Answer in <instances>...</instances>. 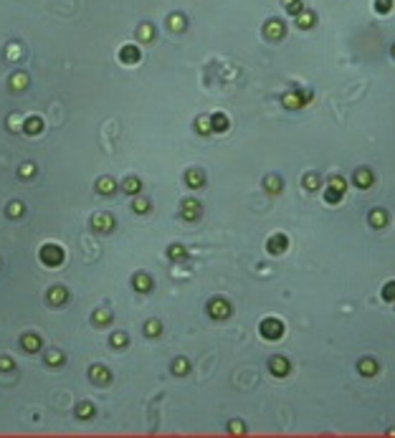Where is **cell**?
I'll return each mask as SVG.
<instances>
[{
  "label": "cell",
  "instance_id": "20",
  "mask_svg": "<svg viewBox=\"0 0 395 438\" xmlns=\"http://www.w3.org/2000/svg\"><path fill=\"white\" fill-rule=\"evenodd\" d=\"M185 183H188V188L198 190V188H203V185H205V175H203L200 170H188V175H185Z\"/></svg>",
  "mask_w": 395,
  "mask_h": 438
},
{
  "label": "cell",
  "instance_id": "12",
  "mask_svg": "<svg viewBox=\"0 0 395 438\" xmlns=\"http://www.w3.org/2000/svg\"><path fill=\"white\" fill-rule=\"evenodd\" d=\"M357 370H360V375H365V377H375L380 373V365L372 360V357H363L360 365H357Z\"/></svg>",
  "mask_w": 395,
  "mask_h": 438
},
{
  "label": "cell",
  "instance_id": "43",
  "mask_svg": "<svg viewBox=\"0 0 395 438\" xmlns=\"http://www.w3.org/2000/svg\"><path fill=\"white\" fill-rule=\"evenodd\" d=\"M124 344H127V337H124L122 332L111 334V347H124Z\"/></svg>",
  "mask_w": 395,
  "mask_h": 438
},
{
  "label": "cell",
  "instance_id": "3",
  "mask_svg": "<svg viewBox=\"0 0 395 438\" xmlns=\"http://www.w3.org/2000/svg\"><path fill=\"white\" fill-rule=\"evenodd\" d=\"M63 258H66V253H63V249L61 246H56V243H46L41 249V261L46 264V266H61L63 264Z\"/></svg>",
  "mask_w": 395,
  "mask_h": 438
},
{
  "label": "cell",
  "instance_id": "8",
  "mask_svg": "<svg viewBox=\"0 0 395 438\" xmlns=\"http://www.w3.org/2000/svg\"><path fill=\"white\" fill-rule=\"evenodd\" d=\"M269 370H271V375H276V377H286L289 373H291V362L286 360V357H271L269 360Z\"/></svg>",
  "mask_w": 395,
  "mask_h": 438
},
{
  "label": "cell",
  "instance_id": "4",
  "mask_svg": "<svg viewBox=\"0 0 395 438\" xmlns=\"http://www.w3.org/2000/svg\"><path fill=\"white\" fill-rule=\"evenodd\" d=\"M208 314H210V319L223 322V319H228L231 314H233V307H231L225 299H213L210 304H208Z\"/></svg>",
  "mask_w": 395,
  "mask_h": 438
},
{
  "label": "cell",
  "instance_id": "36",
  "mask_svg": "<svg viewBox=\"0 0 395 438\" xmlns=\"http://www.w3.org/2000/svg\"><path fill=\"white\" fill-rule=\"evenodd\" d=\"M195 129H198L200 134H210V132H213L210 117H200V119H198V125H195Z\"/></svg>",
  "mask_w": 395,
  "mask_h": 438
},
{
  "label": "cell",
  "instance_id": "30",
  "mask_svg": "<svg viewBox=\"0 0 395 438\" xmlns=\"http://www.w3.org/2000/svg\"><path fill=\"white\" fill-rule=\"evenodd\" d=\"M92 319H94L96 327H107V324L111 322V314H109L107 309H99V312H94V317H92Z\"/></svg>",
  "mask_w": 395,
  "mask_h": 438
},
{
  "label": "cell",
  "instance_id": "25",
  "mask_svg": "<svg viewBox=\"0 0 395 438\" xmlns=\"http://www.w3.org/2000/svg\"><path fill=\"white\" fill-rule=\"evenodd\" d=\"M304 188H307L309 193L319 190V188H322V177H319L317 172H307V175H304Z\"/></svg>",
  "mask_w": 395,
  "mask_h": 438
},
{
  "label": "cell",
  "instance_id": "22",
  "mask_svg": "<svg viewBox=\"0 0 395 438\" xmlns=\"http://www.w3.org/2000/svg\"><path fill=\"white\" fill-rule=\"evenodd\" d=\"M20 344H23V350H26V352H38V350H41V340H38V334H23Z\"/></svg>",
  "mask_w": 395,
  "mask_h": 438
},
{
  "label": "cell",
  "instance_id": "41",
  "mask_svg": "<svg viewBox=\"0 0 395 438\" xmlns=\"http://www.w3.org/2000/svg\"><path fill=\"white\" fill-rule=\"evenodd\" d=\"M5 53H8L10 61H18L20 59V46H18V43H10V46L5 48Z\"/></svg>",
  "mask_w": 395,
  "mask_h": 438
},
{
  "label": "cell",
  "instance_id": "17",
  "mask_svg": "<svg viewBox=\"0 0 395 438\" xmlns=\"http://www.w3.org/2000/svg\"><path fill=\"white\" fill-rule=\"evenodd\" d=\"M66 299H69V291H66L63 286H53V289H48V301H51V304L61 307V304H66Z\"/></svg>",
  "mask_w": 395,
  "mask_h": 438
},
{
  "label": "cell",
  "instance_id": "46",
  "mask_svg": "<svg viewBox=\"0 0 395 438\" xmlns=\"http://www.w3.org/2000/svg\"><path fill=\"white\" fill-rule=\"evenodd\" d=\"M13 367V360L10 357H0V370H10Z\"/></svg>",
  "mask_w": 395,
  "mask_h": 438
},
{
  "label": "cell",
  "instance_id": "14",
  "mask_svg": "<svg viewBox=\"0 0 395 438\" xmlns=\"http://www.w3.org/2000/svg\"><path fill=\"white\" fill-rule=\"evenodd\" d=\"M119 61L127 63V66L137 63V61H140V48H137V46H124V48L119 51Z\"/></svg>",
  "mask_w": 395,
  "mask_h": 438
},
{
  "label": "cell",
  "instance_id": "44",
  "mask_svg": "<svg viewBox=\"0 0 395 438\" xmlns=\"http://www.w3.org/2000/svg\"><path fill=\"white\" fill-rule=\"evenodd\" d=\"M33 172H36V165H23V167H20V175H23V177H31Z\"/></svg>",
  "mask_w": 395,
  "mask_h": 438
},
{
  "label": "cell",
  "instance_id": "40",
  "mask_svg": "<svg viewBox=\"0 0 395 438\" xmlns=\"http://www.w3.org/2000/svg\"><path fill=\"white\" fill-rule=\"evenodd\" d=\"M375 10H378V13H390V10H393V0H375Z\"/></svg>",
  "mask_w": 395,
  "mask_h": 438
},
{
  "label": "cell",
  "instance_id": "39",
  "mask_svg": "<svg viewBox=\"0 0 395 438\" xmlns=\"http://www.w3.org/2000/svg\"><path fill=\"white\" fill-rule=\"evenodd\" d=\"M132 208H134V213H147V210H150V200L137 198V200L132 203Z\"/></svg>",
  "mask_w": 395,
  "mask_h": 438
},
{
  "label": "cell",
  "instance_id": "23",
  "mask_svg": "<svg viewBox=\"0 0 395 438\" xmlns=\"http://www.w3.org/2000/svg\"><path fill=\"white\" fill-rule=\"evenodd\" d=\"M314 20H317V18H314L312 10H301V13L297 16V26L304 28V31H309V28H314Z\"/></svg>",
  "mask_w": 395,
  "mask_h": 438
},
{
  "label": "cell",
  "instance_id": "18",
  "mask_svg": "<svg viewBox=\"0 0 395 438\" xmlns=\"http://www.w3.org/2000/svg\"><path fill=\"white\" fill-rule=\"evenodd\" d=\"M132 284H134V289H137V291H142V294L152 291V279H150L147 274H134Z\"/></svg>",
  "mask_w": 395,
  "mask_h": 438
},
{
  "label": "cell",
  "instance_id": "7",
  "mask_svg": "<svg viewBox=\"0 0 395 438\" xmlns=\"http://www.w3.org/2000/svg\"><path fill=\"white\" fill-rule=\"evenodd\" d=\"M286 249H289V238H286V233H274L271 238L266 241V251L271 253V256L284 253Z\"/></svg>",
  "mask_w": 395,
  "mask_h": 438
},
{
  "label": "cell",
  "instance_id": "27",
  "mask_svg": "<svg viewBox=\"0 0 395 438\" xmlns=\"http://www.w3.org/2000/svg\"><path fill=\"white\" fill-rule=\"evenodd\" d=\"M281 3H284L286 13H289V16H294V18H297V16L301 13V10H304V3H301V0H281Z\"/></svg>",
  "mask_w": 395,
  "mask_h": 438
},
{
  "label": "cell",
  "instance_id": "32",
  "mask_svg": "<svg viewBox=\"0 0 395 438\" xmlns=\"http://www.w3.org/2000/svg\"><path fill=\"white\" fill-rule=\"evenodd\" d=\"M170 31H175V33L185 31V16H180V13H173V16H170Z\"/></svg>",
  "mask_w": 395,
  "mask_h": 438
},
{
  "label": "cell",
  "instance_id": "15",
  "mask_svg": "<svg viewBox=\"0 0 395 438\" xmlns=\"http://www.w3.org/2000/svg\"><path fill=\"white\" fill-rule=\"evenodd\" d=\"M264 188H266L269 195H279L281 190H284V180H281L279 175H269L266 180H264Z\"/></svg>",
  "mask_w": 395,
  "mask_h": 438
},
{
  "label": "cell",
  "instance_id": "2",
  "mask_svg": "<svg viewBox=\"0 0 395 438\" xmlns=\"http://www.w3.org/2000/svg\"><path fill=\"white\" fill-rule=\"evenodd\" d=\"M345 190H347L345 177L334 175L332 180H330V185H327V190H324V200H327V203H330V205L340 203V200H342V195H345Z\"/></svg>",
  "mask_w": 395,
  "mask_h": 438
},
{
  "label": "cell",
  "instance_id": "16",
  "mask_svg": "<svg viewBox=\"0 0 395 438\" xmlns=\"http://www.w3.org/2000/svg\"><path fill=\"white\" fill-rule=\"evenodd\" d=\"M94 228L101 231V233H109L111 228H114V218L107 216V213H99V216H94Z\"/></svg>",
  "mask_w": 395,
  "mask_h": 438
},
{
  "label": "cell",
  "instance_id": "6",
  "mask_svg": "<svg viewBox=\"0 0 395 438\" xmlns=\"http://www.w3.org/2000/svg\"><path fill=\"white\" fill-rule=\"evenodd\" d=\"M180 218L188 220V223L198 220L200 218V203H198V200H193V198L183 200V205H180Z\"/></svg>",
  "mask_w": 395,
  "mask_h": 438
},
{
  "label": "cell",
  "instance_id": "33",
  "mask_svg": "<svg viewBox=\"0 0 395 438\" xmlns=\"http://www.w3.org/2000/svg\"><path fill=\"white\" fill-rule=\"evenodd\" d=\"M140 188H142V183L137 180V177H129V180H124V185H122V190H124V193H129V195L140 193Z\"/></svg>",
  "mask_w": 395,
  "mask_h": 438
},
{
  "label": "cell",
  "instance_id": "48",
  "mask_svg": "<svg viewBox=\"0 0 395 438\" xmlns=\"http://www.w3.org/2000/svg\"><path fill=\"white\" fill-rule=\"evenodd\" d=\"M393 56H395V46H393Z\"/></svg>",
  "mask_w": 395,
  "mask_h": 438
},
{
  "label": "cell",
  "instance_id": "38",
  "mask_svg": "<svg viewBox=\"0 0 395 438\" xmlns=\"http://www.w3.org/2000/svg\"><path fill=\"white\" fill-rule=\"evenodd\" d=\"M46 362H48L51 367H59V365L63 362V355H61L59 350H51V352L46 355Z\"/></svg>",
  "mask_w": 395,
  "mask_h": 438
},
{
  "label": "cell",
  "instance_id": "29",
  "mask_svg": "<svg viewBox=\"0 0 395 438\" xmlns=\"http://www.w3.org/2000/svg\"><path fill=\"white\" fill-rule=\"evenodd\" d=\"M152 36H155V28H152L150 23H144V26H140V28H137V38H140L142 43H150V41H152Z\"/></svg>",
  "mask_w": 395,
  "mask_h": 438
},
{
  "label": "cell",
  "instance_id": "42",
  "mask_svg": "<svg viewBox=\"0 0 395 438\" xmlns=\"http://www.w3.org/2000/svg\"><path fill=\"white\" fill-rule=\"evenodd\" d=\"M8 216H10V218L23 216V205H20V203H10V205H8Z\"/></svg>",
  "mask_w": 395,
  "mask_h": 438
},
{
  "label": "cell",
  "instance_id": "37",
  "mask_svg": "<svg viewBox=\"0 0 395 438\" xmlns=\"http://www.w3.org/2000/svg\"><path fill=\"white\" fill-rule=\"evenodd\" d=\"M380 297L385 299V301H395V282H388L385 286H382V291H380Z\"/></svg>",
  "mask_w": 395,
  "mask_h": 438
},
{
  "label": "cell",
  "instance_id": "11",
  "mask_svg": "<svg viewBox=\"0 0 395 438\" xmlns=\"http://www.w3.org/2000/svg\"><path fill=\"white\" fill-rule=\"evenodd\" d=\"M372 183H375V175H372L367 167H360V170H355V185H357L360 190L372 188Z\"/></svg>",
  "mask_w": 395,
  "mask_h": 438
},
{
  "label": "cell",
  "instance_id": "21",
  "mask_svg": "<svg viewBox=\"0 0 395 438\" xmlns=\"http://www.w3.org/2000/svg\"><path fill=\"white\" fill-rule=\"evenodd\" d=\"M23 132H26V134H31V137H33V134H38V132H43V119H41V117H36V114L28 117V119H26V125H23Z\"/></svg>",
  "mask_w": 395,
  "mask_h": 438
},
{
  "label": "cell",
  "instance_id": "34",
  "mask_svg": "<svg viewBox=\"0 0 395 438\" xmlns=\"http://www.w3.org/2000/svg\"><path fill=\"white\" fill-rule=\"evenodd\" d=\"M160 332H162V324L157 319H150L147 324H144V334H147V337H157Z\"/></svg>",
  "mask_w": 395,
  "mask_h": 438
},
{
  "label": "cell",
  "instance_id": "24",
  "mask_svg": "<svg viewBox=\"0 0 395 438\" xmlns=\"http://www.w3.org/2000/svg\"><path fill=\"white\" fill-rule=\"evenodd\" d=\"M96 190L101 195H111L117 190V183L111 180V177H99V183H96Z\"/></svg>",
  "mask_w": 395,
  "mask_h": 438
},
{
  "label": "cell",
  "instance_id": "9",
  "mask_svg": "<svg viewBox=\"0 0 395 438\" xmlns=\"http://www.w3.org/2000/svg\"><path fill=\"white\" fill-rule=\"evenodd\" d=\"M284 33H286V28H284V23H281V20H276V18L266 20V26H264V36H266L269 41H279V38H284Z\"/></svg>",
  "mask_w": 395,
  "mask_h": 438
},
{
  "label": "cell",
  "instance_id": "35",
  "mask_svg": "<svg viewBox=\"0 0 395 438\" xmlns=\"http://www.w3.org/2000/svg\"><path fill=\"white\" fill-rule=\"evenodd\" d=\"M76 415H79V418H81V421L92 418V415H94V406H92V403H81V406L76 408Z\"/></svg>",
  "mask_w": 395,
  "mask_h": 438
},
{
  "label": "cell",
  "instance_id": "13",
  "mask_svg": "<svg viewBox=\"0 0 395 438\" xmlns=\"http://www.w3.org/2000/svg\"><path fill=\"white\" fill-rule=\"evenodd\" d=\"M367 220H370L372 228H385V226H388V213L382 210V208H372L370 216H367Z\"/></svg>",
  "mask_w": 395,
  "mask_h": 438
},
{
  "label": "cell",
  "instance_id": "28",
  "mask_svg": "<svg viewBox=\"0 0 395 438\" xmlns=\"http://www.w3.org/2000/svg\"><path fill=\"white\" fill-rule=\"evenodd\" d=\"M26 86H28V76L26 74H16L13 78H10V89H13V92H23Z\"/></svg>",
  "mask_w": 395,
  "mask_h": 438
},
{
  "label": "cell",
  "instance_id": "45",
  "mask_svg": "<svg viewBox=\"0 0 395 438\" xmlns=\"http://www.w3.org/2000/svg\"><path fill=\"white\" fill-rule=\"evenodd\" d=\"M246 428H243V423L241 421H231V433H243Z\"/></svg>",
  "mask_w": 395,
  "mask_h": 438
},
{
  "label": "cell",
  "instance_id": "26",
  "mask_svg": "<svg viewBox=\"0 0 395 438\" xmlns=\"http://www.w3.org/2000/svg\"><path fill=\"white\" fill-rule=\"evenodd\" d=\"M185 256H188V251H185V246H180V243H173L170 249H167V258H170V261H183Z\"/></svg>",
  "mask_w": 395,
  "mask_h": 438
},
{
  "label": "cell",
  "instance_id": "10",
  "mask_svg": "<svg viewBox=\"0 0 395 438\" xmlns=\"http://www.w3.org/2000/svg\"><path fill=\"white\" fill-rule=\"evenodd\" d=\"M89 377H92L96 385H101V388L111 383V373H109V370H107L104 365H94L92 370H89Z\"/></svg>",
  "mask_w": 395,
  "mask_h": 438
},
{
  "label": "cell",
  "instance_id": "5",
  "mask_svg": "<svg viewBox=\"0 0 395 438\" xmlns=\"http://www.w3.org/2000/svg\"><path fill=\"white\" fill-rule=\"evenodd\" d=\"M309 99H312V92H289V94L281 96V104L286 109H301Z\"/></svg>",
  "mask_w": 395,
  "mask_h": 438
},
{
  "label": "cell",
  "instance_id": "31",
  "mask_svg": "<svg viewBox=\"0 0 395 438\" xmlns=\"http://www.w3.org/2000/svg\"><path fill=\"white\" fill-rule=\"evenodd\" d=\"M173 373L175 375H188L190 373V362L185 360V357H177V360L173 362Z\"/></svg>",
  "mask_w": 395,
  "mask_h": 438
},
{
  "label": "cell",
  "instance_id": "1",
  "mask_svg": "<svg viewBox=\"0 0 395 438\" xmlns=\"http://www.w3.org/2000/svg\"><path fill=\"white\" fill-rule=\"evenodd\" d=\"M258 332H261L264 340L276 342V340H281V337H284V322L276 319V317H266L261 324H258Z\"/></svg>",
  "mask_w": 395,
  "mask_h": 438
},
{
  "label": "cell",
  "instance_id": "47",
  "mask_svg": "<svg viewBox=\"0 0 395 438\" xmlns=\"http://www.w3.org/2000/svg\"><path fill=\"white\" fill-rule=\"evenodd\" d=\"M8 122H10V125H8V127H10V129H13V127H16V125H18V122H20V119H18V117H10V119H8Z\"/></svg>",
  "mask_w": 395,
  "mask_h": 438
},
{
  "label": "cell",
  "instance_id": "19",
  "mask_svg": "<svg viewBox=\"0 0 395 438\" xmlns=\"http://www.w3.org/2000/svg\"><path fill=\"white\" fill-rule=\"evenodd\" d=\"M210 125H213V132H228L231 122H228V117H225L223 111H216V114L210 117Z\"/></svg>",
  "mask_w": 395,
  "mask_h": 438
}]
</instances>
